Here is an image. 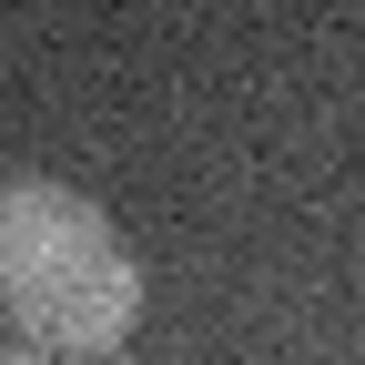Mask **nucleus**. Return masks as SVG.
Returning a JSON list of instances; mask_svg holds the SVG:
<instances>
[{
	"label": "nucleus",
	"instance_id": "1",
	"mask_svg": "<svg viewBox=\"0 0 365 365\" xmlns=\"http://www.w3.org/2000/svg\"><path fill=\"white\" fill-rule=\"evenodd\" d=\"M0 304H11L31 355L102 365L143 325V264L91 193L21 173V182H0Z\"/></svg>",
	"mask_w": 365,
	"mask_h": 365
},
{
	"label": "nucleus",
	"instance_id": "2",
	"mask_svg": "<svg viewBox=\"0 0 365 365\" xmlns=\"http://www.w3.org/2000/svg\"><path fill=\"white\" fill-rule=\"evenodd\" d=\"M0 365H51V355H31V345H0Z\"/></svg>",
	"mask_w": 365,
	"mask_h": 365
}]
</instances>
